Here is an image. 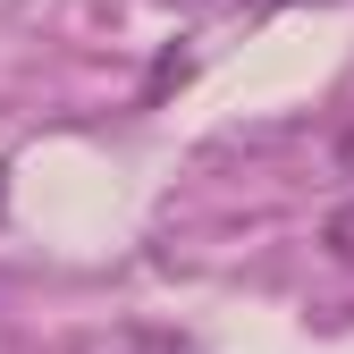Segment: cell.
<instances>
[{
	"label": "cell",
	"mask_w": 354,
	"mask_h": 354,
	"mask_svg": "<svg viewBox=\"0 0 354 354\" xmlns=\"http://www.w3.org/2000/svg\"><path fill=\"white\" fill-rule=\"evenodd\" d=\"M321 253L337 261V270H354V194H346V203L321 219Z\"/></svg>",
	"instance_id": "obj_1"
}]
</instances>
